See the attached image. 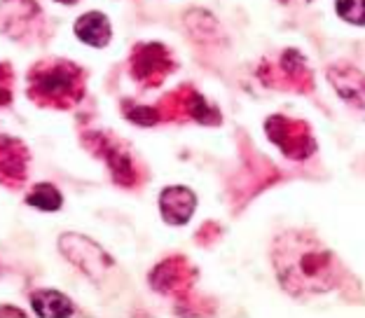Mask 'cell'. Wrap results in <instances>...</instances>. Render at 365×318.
Listing matches in <instances>:
<instances>
[{
    "instance_id": "cell-1",
    "label": "cell",
    "mask_w": 365,
    "mask_h": 318,
    "mask_svg": "<svg viewBox=\"0 0 365 318\" xmlns=\"http://www.w3.org/2000/svg\"><path fill=\"white\" fill-rule=\"evenodd\" d=\"M272 262L281 288L290 295H323L342 279L335 253L304 230L284 232L272 246Z\"/></svg>"
},
{
    "instance_id": "cell-2",
    "label": "cell",
    "mask_w": 365,
    "mask_h": 318,
    "mask_svg": "<svg viewBox=\"0 0 365 318\" xmlns=\"http://www.w3.org/2000/svg\"><path fill=\"white\" fill-rule=\"evenodd\" d=\"M31 94L40 103L68 108L82 94L80 71L66 61L40 63L31 73Z\"/></svg>"
},
{
    "instance_id": "cell-3",
    "label": "cell",
    "mask_w": 365,
    "mask_h": 318,
    "mask_svg": "<svg viewBox=\"0 0 365 318\" xmlns=\"http://www.w3.org/2000/svg\"><path fill=\"white\" fill-rule=\"evenodd\" d=\"M264 131H267V138L286 157L295 159V162H304L317 150L312 131L304 122L290 120V117L284 115H274L264 122Z\"/></svg>"
},
{
    "instance_id": "cell-4",
    "label": "cell",
    "mask_w": 365,
    "mask_h": 318,
    "mask_svg": "<svg viewBox=\"0 0 365 318\" xmlns=\"http://www.w3.org/2000/svg\"><path fill=\"white\" fill-rule=\"evenodd\" d=\"M59 248L73 265L80 267V270L89 276V279L103 276L108 267L113 265V260L108 257V253L101 246L94 244V241L87 237H80V234H63L59 241Z\"/></svg>"
},
{
    "instance_id": "cell-5",
    "label": "cell",
    "mask_w": 365,
    "mask_h": 318,
    "mask_svg": "<svg viewBox=\"0 0 365 318\" xmlns=\"http://www.w3.org/2000/svg\"><path fill=\"white\" fill-rule=\"evenodd\" d=\"M328 80L339 98L365 111V73L351 63H335L328 68Z\"/></svg>"
},
{
    "instance_id": "cell-6",
    "label": "cell",
    "mask_w": 365,
    "mask_h": 318,
    "mask_svg": "<svg viewBox=\"0 0 365 318\" xmlns=\"http://www.w3.org/2000/svg\"><path fill=\"white\" fill-rule=\"evenodd\" d=\"M197 208V195L190 188L171 185L164 188L160 195V213L167 225H187L190 217L195 215Z\"/></svg>"
},
{
    "instance_id": "cell-7",
    "label": "cell",
    "mask_w": 365,
    "mask_h": 318,
    "mask_svg": "<svg viewBox=\"0 0 365 318\" xmlns=\"http://www.w3.org/2000/svg\"><path fill=\"white\" fill-rule=\"evenodd\" d=\"M192 279H195V270L190 267L185 257L176 255L155 267L150 274V286L155 290L164 292V295H169V292L185 290L190 283H192Z\"/></svg>"
},
{
    "instance_id": "cell-8",
    "label": "cell",
    "mask_w": 365,
    "mask_h": 318,
    "mask_svg": "<svg viewBox=\"0 0 365 318\" xmlns=\"http://www.w3.org/2000/svg\"><path fill=\"white\" fill-rule=\"evenodd\" d=\"M29 153L21 145V140L0 136V180L19 185L26 178Z\"/></svg>"
},
{
    "instance_id": "cell-9",
    "label": "cell",
    "mask_w": 365,
    "mask_h": 318,
    "mask_svg": "<svg viewBox=\"0 0 365 318\" xmlns=\"http://www.w3.org/2000/svg\"><path fill=\"white\" fill-rule=\"evenodd\" d=\"M171 71V58L162 45H148L136 52L134 73L143 82H162L164 75Z\"/></svg>"
},
{
    "instance_id": "cell-10",
    "label": "cell",
    "mask_w": 365,
    "mask_h": 318,
    "mask_svg": "<svg viewBox=\"0 0 365 318\" xmlns=\"http://www.w3.org/2000/svg\"><path fill=\"white\" fill-rule=\"evenodd\" d=\"M38 14L33 0H3L0 3V33L19 38L24 29L31 26V19Z\"/></svg>"
},
{
    "instance_id": "cell-11",
    "label": "cell",
    "mask_w": 365,
    "mask_h": 318,
    "mask_svg": "<svg viewBox=\"0 0 365 318\" xmlns=\"http://www.w3.org/2000/svg\"><path fill=\"white\" fill-rule=\"evenodd\" d=\"M76 36L80 43H85L89 47L103 49L113 38V26L110 19L103 12H85L76 21Z\"/></svg>"
},
{
    "instance_id": "cell-12",
    "label": "cell",
    "mask_w": 365,
    "mask_h": 318,
    "mask_svg": "<svg viewBox=\"0 0 365 318\" xmlns=\"http://www.w3.org/2000/svg\"><path fill=\"white\" fill-rule=\"evenodd\" d=\"M33 312L43 318H66L73 316V302L59 290H38L31 295Z\"/></svg>"
},
{
    "instance_id": "cell-13",
    "label": "cell",
    "mask_w": 365,
    "mask_h": 318,
    "mask_svg": "<svg viewBox=\"0 0 365 318\" xmlns=\"http://www.w3.org/2000/svg\"><path fill=\"white\" fill-rule=\"evenodd\" d=\"M101 155L106 157V162L110 166L115 180H118L120 185L122 183L124 185H131V183H134V178H136L134 164H131V159L127 157V153H124L120 145H110L101 138Z\"/></svg>"
},
{
    "instance_id": "cell-14",
    "label": "cell",
    "mask_w": 365,
    "mask_h": 318,
    "mask_svg": "<svg viewBox=\"0 0 365 318\" xmlns=\"http://www.w3.org/2000/svg\"><path fill=\"white\" fill-rule=\"evenodd\" d=\"M26 204L38 208V211L52 213V211H59V208L63 206V197L52 183H38V185H33V190L29 192Z\"/></svg>"
},
{
    "instance_id": "cell-15",
    "label": "cell",
    "mask_w": 365,
    "mask_h": 318,
    "mask_svg": "<svg viewBox=\"0 0 365 318\" xmlns=\"http://www.w3.org/2000/svg\"><path fill=\"white\" fill-rule=\"evenodd\" d=\"M182 106H185L187 115L192 117V120H197V122H202V124H215V122H220L218 111H215V108H211L199 94H190L187 101L182 103Z\"/></svg>"
},
{
    "instance_id": "cell-16",
    "label": "cell",
    "mask_w": 365,
    "mask_h": 318,
    "mask_svg": "<svg viewBox=\"0 0 365 318\" xmlns=\"http://www.w3.org/2000/svg\"><path fill=\"white\" fill-rule=\"evenodd\" d=\"M337 16L351 26H365V0H335Z\"/></svg>"
},
{
    "instance_id": "cell-17",
    "label": "cell",
    "mask_w": 365,
    "mask_h": 318,
    "mask_svg": "<svg viewBox=\"0 0 365 318\" xmlns=\"http://www.w3.org/2000/svg\"><path fill=\"white\" fill-rule=\"evenodd\" d=\"M127 117L138 127H153V124L160 120V111L155 108H145V106H138L134 111H127Z\"/></svg>"
},
{
    "instance_id": "cell-18",
    "label": "cell",
    "mask_w": 365,
    "mask_h": 318,
    "mask_svg": "<svg viewBox=\"0 0 365 318\" xmlns=\"http://www.w3.org/2000/svg\"><path fill=\"white\" fill-rule=\"evenodd\" d=\"M12 101V89H10V80H7V73L0 66V106H7Z\"/></svg>"
},
{
    "instance_id": "cell-19",
    "label": "cell",
    "mask_w": 365,
    "mask_h": 318,
    "mask_svg": "<svg viewBox=\"0 0 365 318\" xmlns=\"http://www.w3.org/2000/svg\"><path fill=\"white\" fill-rule=\"evenodd\" d=\"M0 316H24V312L16 307H0Z\"/></svg>"
},
{
    "instance_id": "cell-20",
    "label": "cell",
    "mask_w": 365,
    "mask_h": 318,
    "mask_svg": "<svg viewBox=\"0 0 365 318\" xmlns=\"http://www.w3.org/2000/svg\"><path fill=\"white\" fill-rule=\"evenodd\" d=\"M56 3H61V5H76L78 0H56Z\"/></svg>"
},
{
    "instance_id": "cell-21",
    "label": "cell",
    "mask_w": 365,
    "mask_h": 318,
    "mask_svg": "<svg viewBox=\"0 0 365 318\" xmlns=\"http://www.w3.org/2000/svg\"><path fill=\"white\" fill-rule=\"evenodd\" d=\"M281 3H290V0H281Z\"/></svg>"
}]
</instances>
